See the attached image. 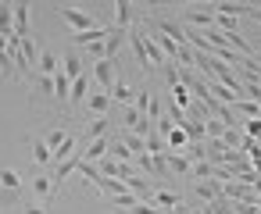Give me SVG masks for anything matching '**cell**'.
I'll list each match as a JSON object with an SVG mask.
<instances>
[{"mask_svg": "<svg viewBox=\"0 0 261 214\" xmlns=\"http://www.w3.org/2000/svg\"><path fill=\"white\" fill-rule=\"evenodd\" d=\"M179 22H186V29H215V15L207 11V4H182Z\"/></svg>", "mask_w": 261, "mask_h": 214, "instance_id": "1", "label": "cell"}, {"mask_svg": "<svg viewBox=\"0 0 261 214\" xmlns=\"http://www.w3.org/2000/svg\"><path fill=\"white\" fill-rule=\"evenodd\" d=\"M58 18L72 29V36H79V33H90V29H97V18L90 15V11H79V8H58Z\"/></svg>", "mask_w": 261, "mask_h": 214, "instance_id": "2", "label": "cell"}, {"mask_svg": "<svg viewBox=\"0 0 261 214\" xmlns=\"http://www.w3.org/2000/svg\"><path fill=\"white\" fill-rule=\"evenodd\" d=\"M90 79H97V82H100V89L108 93V89L115 86V79H118V61H111V57H104V61H93V68H90Z\"/></svg>", "mask_w": 261, "mask_h": 214, "instance_id": "3", "label": "cell"}, {"mask_svg": "<svg viewBox=\"0 0 261 214\" xmlns=\"http://www.w3.org/2000/svg\"><path fill=\"white\" fill-rule=\"evenodd\" d=\"M115 132V114H104V118H93L83 132H79V143L86 146V143H93V139H100V136H111Z\"/></svg>", "mask_w": 261, "mask_h": 214, "instance_id": "4", "label": "cell"}, {"mask_svg": "<svg viewBox=\"0 0 261 214\" xmlns=\"http://www.w3.org/2000/svg\"><path fill=\"white\" fill-rule=\"evenodd\" d=\"M29 193L36 196V203H50V200H58V189H54V182H50V175H29Z\"/></svg>", "mask_w": 261, "mask_h": 214, "instance_id": "5", "label": "cell"}, {"mask_svg": "<svg viewBox=\"0 0 261 214\" xmlns=\"http://www.w3.org/2000/svg\"><path fill=\"white\" fill-rule=\"evenodd\" d=\"M140 18H143V15L136 11V4H129V0H118V4H115V22H111V25L129 33L133 25H140Z\"/></svg>", "mask_w": 261, "mask_h": 214, "instance_id": "6", "label": "cell"}, {"mask_svg": "<svg viewBox=\"0 0 261 214\" xmlns=\"http://www.w3.org/2000/svg\"><path fill=\"white\" fill-rule=\"evenodd\" d=\"M147 203H154V207H158L161 214H172V210H179V207H182L186 200H182V196H179L175 189H168V186H165V189H154V196H150Z\"/></svg>", "mask_w": 261, "mask_h": 214, "instance_id": "7", "label": "cell"}, {"mask_svg": "<svg viewBox=\"0 0 261 214\" xmlns=\"http://www.w3.org/2000/svg\"><path fill=\"white\" fill-rule=\"evenodd\" d=\"M83 111L86 114H93V118H104V114H111V93H90L86 97V104H83Z\"/></svg>", "mask_w": 261, "mask_h": 214, "instance_id": "8", "label": "cell"}, {"mask_svg": "<svg viewBox=\"0 0 261 214\" xmlns=\"http://www.w3.org/2000/svg\"><path fill=\"white\" fill-rule=\"evenodd\" d=\"M193 193H197L200 203L222 200V182H215V178H193Z\"/></svg>", "mask_w": 261, "mask_h": 214, "instance_id": "9", "label": "cell"}, {"mask_svg": "<svg viewBox=\"0 0 261 214\" xmlns=\"http://www.w3.org/2000/svg\"><path fill=\"white\" fill-rule=\"evenodd\" d=\"M125 189H129L136 200H150V196H154V182H150L147 175H140V171L125 178Z\"/></svg>", "mask_w": 261, "mask_h": 214, "instance_id": "10", "label": "cell"}, {"mask_svg": "<svg viewBox=\"0 0 261 214\" xmlns=\"http://www.w3.org/2000/svg\"><path fill=\"white\" fill-rule=\"evenodd\" d=\"M61 75H68V79L86 75V65H83V57H79V50H75V47H72V50H65V57H61Z\"/></svg>", "mask_w": 261, "mask_h": 214, "instance_id": "11", "label": "cell"}, {"mask_svg": "<svg viewBox=\"0 0 261 214\" xmlns=\"http://www.w3.org/2000/svg\"><path fill=\"white\" fill-rule=\"evenodd\" d=\"M0 189H4V193H15V196H22V193H25V178H22L15 168H0Z\"/></svg>", "mask_w": 261, "mask_h": 214, "instance_id": "12", "label": "cell"}, {"mask_svg": "<svg viewBox=\"0 0 261 214\" xmlns=\"http://www.w3.org/2000/svg\"><path fill=\"white\" fill-rule=\"evenodd\" d=\"M29 15H33V8L25 4V0H18V4H15V40L33 36V33H29Z\"/></svg>", "mask_w": 261, "mask_h": 214, "instance_id": "13", "label": "cell"}, {"mask_svg": "<svg viewBox=\"0 0 261 214\" xmlns=\"http://www.w3.org/2000/svg\"><path fill=\"white\" fill-rule=\"evenodd\" d=\"M125 43H129V33H125V29H115V25H111V36L104 40V57L118 61V50H122Z\"/></svg>", "mask_w": 261, "mask_h": 214, "instance_id": "14", "label": "cell"}, {"mask_svg": "<svg viewBox=\"0 0 261 214\" xmlns=\"http://www.w3.org/2000/svg\"><path fill=\"white\" fill-rule=\"evenodd\" d=\"M61 72V61H58V54L54 50H40V57H36V75H47V79H54Z\"/></svg>", "mask_w": 261, "mask_h": 214, "instance_id": "15", "label": "cell"}, {"mask_svg": "<svg viewBox=\"0 0 261 214\" xmlns=\"http://www.w3.org/2000/svg\"><path fill=\"white\" fill-rule=\"evenodd\" d=\"M90 97V75H79L72 79V89H68V107H83Z\"/></svg>", "mask_w": 261, "mask_h": 214, "instance_id": "16", "label": "cell"}, {"mask_svg": "<svg viewBox=\"0 0 261 214\" xmlns=\"http://www.w3.org/2000/svg\"><path fill=\"white\" fill-rule=\"evenodd\" d=\"M108 93H111V104H125V107H129V104L136 100V93H140V89H136V86H129V82H122V79H115V86H111Z\"/></svg>", "mask_w": 261, "mask_h": 214, "instance_id": "17", "label": "cell"}, {"mask_svg": "<svg viewBox=\"0 0 261 214\" xmlns=\"http://www.w3.org/2000/svg\"><path fill=\"white\" fill-rule=\"evenodd\" d=\"M29 150H33V161L40 164V168H47V164H54V154H50V146L40 139V136H33L29 139Z\"/></svg>", "mask_w": 261, "mask_h": 214, "instance_id": "18", "label": "cell"}, {"mask_svg": "<svg viewBox=\"0 0 261 214\" xmlns=\"http://www.w3.org/2000/svg\"><path fill=\"white\" fill-rule=\"evenodd\" d=\"M115 139H118L125 150H133V157L147 150V146H143V136H136V132H125V129H118V132H115Z\"/></svg>", "mask_w": 261, "mask_h": 214, "instance_id": "19", "label": "cell"}, {"mask_svg": "<svg viewBox=\"0 0 261 214\" xmlns=\"http://www.w3.org/2000/svg\"><path fill=\"white\" fill-rule=\"evenodd\" d=\"M25 82H29V86H33V89H36L40 97H47V100H54V79H47V75H36V72H33V75H29Z\"/></svg>", "mask_w": 261, "mask_h": 214, "instance_id": "20", "label": "cell"}, {"mask_svg": "<svg viewBox=\"0 0 261 214\" xmlns=\"http://www.w3.org/2000/svg\"><path fill=\"white\" fill-rule=\"evenodd\" d=\"M232 114L236 118H261V100H236Z\"/></svg>", "mask_w": 261, "mask_h": 214, "instance_id": "21", "label": "cell"}, {"mask_svg": "<svg viewBox=\"0 0 261 214\" xmlns=\"http://www.w3.org/2000/svg\"><path fill=\"white\" fill-rule=\"evenodd\" d=\"M0 36H15V4H0Z\"/></svg>", "mask_w": 261, "mask_h": 214, "instance_id": "22", "label": "cell"}, {"mask_svg": "<svg viewBox=\"0 0 261 214\" xmlns=\"http://www.w3.org/2000/svg\"><path fill=\"white\" fill-rule=\"evenodd\" d=\"M143 146H147V154H154V157H165V154H168V143H165V136H158V132L143 136Z\"/></svg>", "mask_w": 261, "mask_h": 214, "instance_id": "23", "label": "cell"}, {"mask_svg": "<svg viewBox=\"0 0 261 214\" xmlns=\"http://www.w3.org/2000/svg\"><path fill=\"white\" fill-rule=\"evenodd\" d=\"M68 89H72V79L58 72V75H54V100H58V104H68Z\"/></svg>", "mask_w": 261, "mask_h": 214, "instance_id": "24", "label": "cell"}, {"mask_svg": "<svg viewBox=\"0 0 261 214\" xmlns=\"http://www.w3.org/2000/svg\"><path fill=\"white\" fill-rule=\"evenodd\" d=\"M168 100H172V104H175L179 111H186V107L193 104V97H190V89H186L182 82H175V86H172V97H168Z\"/></svg>", "mask_w": 261, "mask_h": 214, "instance_id": "25", "label": "cell"}, {"mask_svg": "<svg viewBox=\"0 0 261 214\" xmlns=\"http://www.w3.org/2000/svg\"><path fill=\"white\" fill-rule=\"evenodd\" d=\"M75 146H79V136H65V143L54 150V164H61L65 157H72V154H75Z\"/></svg>", "mask_w": 261, "mask_h": 214, "instance_id": "26", "label": "cell"}, {"mask_svg": "<svg viewBox=\"0 0 261 214\" xmlns=\"http://www.w3.org/2000/svg\"><path fill=\"white\" fill-rule=\"evenodd\" d=\"M22 57H25V65H29V68L36 65V57H40V47H36V36H25V40H22Z\"/></svg>", "mask_w": 261, "mask_h": 214, "instance_id": "27", "label": "cell"}, {"mask_svg": "<svg viewBox=\"0 0 261 214\" xmlns=\"http://www.w3.org/2000/svg\"><path fill=\"white\" fill-rule=\"evenodd\" d=\"M222 132H225V121H218V118L207 114V118H204V136H207V139H222ZM207 139H204V143H207Z\"/></svg>", "mask_w": 261, "mask_h": 214, "instance_id": "28", "label": "cell"}, {"mask_svg": "<svg viewBox=\"0 0 261 214\" xmlns=\"http://www.w3.org/2000/svg\"><path fill=\"white\" fill-rule=\"evenodd\" d=\"M165 143H168V150H182L190 139H186V132H182V129H172V132L165 136Z\"/></svg>", "mask_w": 261, "mask_h": 214, "instance_id": "29", "label": "cell"}, {"mask_svg": "<svg viewBox=\"0 0 261 214\" xmlns=\"http://www.w3.org/2000/svg\"><path fill=\"white\" fill-rule=\"evenodd\" d=\"M65 136H68V132H65V129H50V132H47V136H43V143H47V146H50V154H54V150H58V146H61V143H65Z\"/></svg>", "mask_w": 261, "mask_h": 214, "instance_id": "30", "label": "cell"}, {"mask_svg": "<svg viewBox=\"0 0 261 214\" xmlns=\"http://www.w3.org/2000/svg\"><path fill=\"white\" fill-rule=\"evenodd\" d=\"M133 107H136L140 114H147V107H150V89H140L136 100H133Z\"/></svg>", "mask_w": 261, "mask_h": 214, "instance_id": "31", "label": "cell"}, {"mask_svg": "<svg viewBox=\"0 0 261 214\" xmlns=\"http://www.w3.org/2000/svg\"><path fill=\"white\" fill-rule=\"evenodd\" d=\"M22 214H50V207H43V203H36V200H25V203H22Z\"/></svg>", "mask_w": 261, "mask_h": 214, "instance_id": "32", "label": "cell"}, {"mask_svg": "<svg viewBox=\"0 0 261 214\" xmlns=\"http://www.w3.org/2000/svg\"><path fill=\"white\" fill-rule=\"evenodd\" d=\"M125 214H161V210H158L154 203H147V200H140V203H136L133 210H125Z\"/></svg>", "mask_w": 261, "mask_h": 214, "instance_id": "33", "label": "cell"}, {"mask_svg": "<svg viewBox=\"0 0 261 214\" xmlns=\"http://www.w3.org/2000/svg\"><path fill=\"white\" fill-rule=\"evenodd\" d=\"M86 54H90L93 61H104V43H90V47H86Z\"/></svg>", "mask_w": 261, "mask_h": 214, "instance_id": "34", "label": "cell"}, {"mask_svg": "<svg viewBox=\"0 0 261 214\" xmlns=\"http://www.w3.org/2000/svg\"><path fill=\"white\" fill-rule=\"evenodd\" d=\"M247 18H254V22L261 25V4H250V15H247Z\"/></svg>", "mask_w": 261, "mask_h": 214, "instance_id": "35", "label": "cell"}]
</instances>
